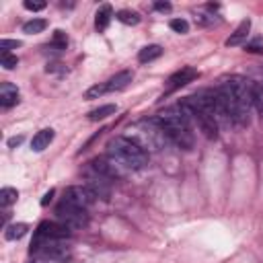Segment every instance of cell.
<instances>
[{
    "instance_id": "cell-13",
    "label": "cell",
    "mask_w": 263,
    "mask_h": 263,
    "mask_svg": "<svg viewBox=\"0 0 263 263\" xmlns=\"http://www.w3.org/2000/svg\"><path fill=\"white\" fill-rule=\"evenodd\" d=\"M132 78H134V74H132L129 70H121V72H117L115 76H111V78L105 82V88H107V92L123 90V88H127V86H129Z\"/></svg>"
},
{
    "instance_id": "cell-8",
    "label": "cell",
    "mask_w": 263,
    "mask_h": 263,
    "mask_svg": "<svg viewBox=\"0 0 263 263\" xmlns=\"http://www.w3.org/2000/svg\"><path fill=\"white\" fill-rule=\"evenodd\" d=\"M95 199H97V195L86 185H72L64 191V201L74 208H80V210H86Z\"/></svg>"
},
{
    "instance_id": "cell-34",
    "label": "cell",
    "mask_w": 263,
    "mask_h": 263,
    "mask_svg": "<svg viewBox=\"0 0 263 263\" xmlns=\"http://www.w3.org/2000/svg\"><path fill=\"white\" fill-rule=\"evenodd\" d=\"M35 263H41V261H35Z\"/></svg>"
},
{
    "instance_id": "cell-9",
    "label": "cell",
    "mask_w": 263,
    "mask_h": 263,
    "mask_svg": "<svg viewBox=\"0 0 263 263\" xmlns=\"http://www.w3.org/2000/svg\"><path fill=\"white\" fill-rule=\"evenodd\" d=\"M90 166L97 171V173H101L103 177H107L109 181H115V179H121L123 175H125V166L119 162V160H115L113 156H103V158H95L92 162H90Z\"/></svg>"
},
{
    "instance_id": "cell-5",
    "label": "cell",
    "mask_w": 263,
    "mask_h": 263,
    "mask_svg": "<svg viewBox=\"0 0 263 263\" xmlns=\"http://www.w3.org/2000/svg\"><path fill=\"white\" fill-rule=\"evenodd\" d=\"M109 156L119 160L127 171L144 168L148 164V152L127 136H119L109 142Z\"/></svg>"
},
{
    "instance_id": "cell-1",
    "label": "cell",
    "mask_w": 263,
    "mask_h": 263,
    "mask_svg": "<svg viewBox=\"0 0 263 263\" xmlns=\"http://www.w3.org/2000/svg\"><path fill=\"white\" fill-rule=\"evenodd\" d=\"M220 90L224 92L228 105H230V115L232 121L240 127L249 125L251 121V82L245 80L242 76H230L224 80V84L220 86Z\"/></svg>"
},
{
    "instance_id": "cell-6",
    "label": "cell",
    "mask_w": 263,
    "mask_h": 263,
    "mask_svg": "<svg viewBox=\"0 0 263 263\" xmlns=\"http://www.w3.org/2000/svg\"><path fill=\"white\" fill-rule=\"evenodd\" d=\"M31 255H37L41 259L58 261V263H68L72 259L70 247L60 240V238H45V236H35L31 245Z\"/></svg>"
},
{
    "instance_id": "cell-32",
    "label": "cell",
    "mask_w": 263,
    "mask_h": 263,
    "mask_svg": "<svg viewBox=\"0 0 263 263\" xmlns=\"http://www.w3.org/2000/svg\"><path fill=\"white\" fill-rule=\"evenodd\" d=\"M53 193H55V191H53V189H49V191H47V193L43 195V199H41V205H47V203L51 201V197H53Z\"/></svg>"
},
{
    "instance_id": "cell-17",
    "label": "cell",
    "mask_w": 263,
    "mask_h": 263,
    "mask_svg": "<svg viewBox=\"0 0 263 263\" xmlns=\"http://www.w3.org/2000/svg\"><path fill=\"white\" fill-rule=\"evenodd\" d=\"M111 16H113L111 4H101L99 10H97V14H95V27H97V31H105L109 27V23H111Z\"/></svg>"
},
{
    "instance_id": "cell-2",
    "label": "cell",
    "mask_w": 263,
    "mask_h": 263,
    "mask_svg": "<svg viewBox=\"0 0 263 263\" xmlns=\"http://www.w3.org/2000/svg\"><path fill=\"white\" fill-rule=\"evenodd\" d=\"M156 121L160 123V127L164 129V134L168 136V140L173 144H177L181 150H191L195 144L193 132L189 127V119L181 113V109H166L162 113L156 115Z\"/></svg>"
},
{
    "instance_id": "cell-4",
    "label": "cell",
    "mask_w": 263,
    "mask_h": 263,
    "mask_svg": "<svg viewBox=\"0 0 263 263\" xmlns=\"http://www.w3.org/2000/svg\"><path fill=\"white\" fill-rule=\"evenodd\" d=\"M136 144H140L146 152H160L166 148L168 136L164 134V129L160 127V123L154 119H142L138 123H134L129 127V136Z\"/></svg>"
},
{
    "instance_id": "cell-28",
    "label": "cell",
    "mask_w": 263,
    "mask_h": 263,
    "mask_svg": "<svg viewBox=\"0 0 263 263\" xmlns=\"http://www.w3.org/2000/svg\"><path fill=\"white\" fill-rule=\"evenodd\" d=\"M168 27L175 31V33H187L189 31V23L185 21V18H171V23H168Z\"/></svg>"
},
{
    "instance_id": "cell-31",
    "label": "cell",
    "mask_w": 263,
    "mask_h": 263,
    "mask_svg": "<svg viewBox=\"0 0 263 263\" xmlns=\"http://www.w3.org/2000/svg\"><path fill=\"white\" fill-rule=\"evenodd\" d=\"M154 8L160 10V12H168V10H171V4H168V2H156Z\"/></svg>"
},
{
    "instance_id": "cell-26",
    "label": "cell",
    "mask_w": 263,
    "mask_h": 263,
    "mask_svg": "<svg viewBox=\"0 0 263 263\" xmlns=\"http://www.w3.org/2000/svg\"><path fill=\"white\" fill-rule=\"evenodd\" d=\"M51 45L53 47H58V49H66V45H68V37H66V33L64 31H53V37H51Z\"/></svg>"
},
{
    "instance_id": "cell-11",
    "label": "cell",
    "mask_w": 263,
    "mask_h": 263,
    "mask_svg": "<svg viewBox=\"0 0 263 263\" xmlns=\"http://www.w3.org/2000/svg\"><path fill=\"white\" fill-rule=\"evenodd\" d=\"M70 234H72V230H70L68 226H64L62 222H41V224L37 226V232H35V236L60 238V240L68 238Z\"/></svg>"
},
{
    "instance_id": "cell-23",
    "label": "cell",
    "mask_w": 263,
    "mask_h": 263,
    "mask_svg": "<svg viewBox=\"0 0 263 263\" xmlns=\"http://www.w3.org/2000/svg\"><path fill=\"white\" fill-rule=\"evenodd\" d=\"M115 16H117V21L123 23V25H138V23H140V14H138L136 10H129V8L119 10Z\"/></svg>"
},
{
    "instance_id": "cell-22",
    "label": "cell",
    "mask_w": 263,
    "mask_h": 263,
    "mask_svg": "<svg viewBox=\"0 0 263 263\" xmlns=\"http://www.w3.org/2000/svg\"><path fill=\"white\" fill-rule=\"evenodd\" d=\"M45 27H47V21L45 18H33V21H29V23L23 25V31L27 35H37V33L45 31Z\"/></svg>"
},
{
    "instance_id": "cell-7",
    "label": "cell",
    "mask_w": 263,
    "mask_h": 263,
    "mask_svg": "<svg viewBox=\"0 0 263 263\" xmlns=\"http://www.w3.org/2000/svg\"><path fill=\"white\" fill-rule=\"evenodd\" d=\"M55 218H58V222H62V224L68 226L70 230L82 228V226H86V222H88L86 210L74 208V205H70V203H66V201H62V203L55 208Z\"/></svg>"
},
{
    "instance_id": "cell-18",
    "label": "cell",
    "mask_w": 263,
    "mask_h": 263,
    "mask_svg": "<svg viewBox=\"0 0 263 263\" xmlns=\"http://www.w3.org/2000/svg\"><path fill=\"white\" fill-rule=\"evenodd\" d=\"M160 55H162V47H160V45H156V43H152V45H146V47H142V49H140L138 60H140L142 64H148V62L158 60Z\"/></svg>"
},
{
    "instance_id": "cell-25",
    "label": "cell",
    "mask_w": 263,
    "mask_h": 263,
    "mask_svg": "<svg viewBox=\"0 0 263 263\" xmlns=\"http://www.w3.org/2000/svg\"><path fill=\"white\" fill-rule=\"evenodd\" d=\"M0 66H2L4 70H14V68L18 66V58L12 55V53H2V55H0Z\"/></svg>"
},
{
    "instance_id": "cell-20",
    "label": "cell",
    "mask_w": 263,
    "mask_h": 263,
    "mask_svg": "<svg viewBox=\"0 0 263 263\" xmlns=\"http://www.w3.org/2000/svg\"><path fill=\"white\" fill-rule=\"evenodd\" d=\"M115 111H117L115 105H101V107H97V109H92V111L88 113V119H90V121H101V119L113 115Z\"/></svg>"
},
{
    "instance_id": "cell-27",
    "label": "cell",
    "mask_w": 263,
    "mask_h": 263,
    "mask_svg": "<svg viewBox=\"0 0 263 263\" xmlns=\"http://www.w3.org/2000/svg\"><path fill=\"white\" fill-rule=\"evenodd\" d=\"M105 92H107L105 84H95V86H90V88L84 92V99H86V101H92V99H99V97H103Z\"/></svg>"
},
{
    "instance_id": "cell-14",
    "label": "cell",
    "mask_w": 263,
    "mask_h": 263,
    "mask_svg": "<svg viewBox=\"0 0 263 263\" xmlns=\"http://www.w3.org/2000/svg\"><path fill=\"white\" fill-rule=\"evenodd\" d=\"M18 88L10 82H2L0 84V105L2 107H12L18 103Z\"/></svg>"
},
{
    "instance_id": "cell-24",
    "label": "cell",
    "mask_w": 263,
    "mask_h": 263,
    "mask_svg": "<svg viewBox=\"0 0 263 263\" xmlns=\"http://www.w3.org/2000/svg\"><path fill=\"white\" fill-rule=\"evenodd\" d=\"M16 197H18V191L14 189V187H2L0 189V205H12L14 201H16Z\"/></svg>"
},
{
    "instance_id": "cell-16",
    "label": "cell",
    "mask_w": 263,
    "mask_h": 263,
    "mask_svg": "<svg viewBox=\"0 0 263 263\" xmlns=\"http://www.w3.org/2000/svg\"><path fill=\"white\" fill-rule=\"evenodd\" d=\"M249 29H251V21H249V18H245V21L234 29V33L226 39V45H228V47H236V45H240V43L247 39Z\"/></svg>"
},
{
    "instance_id": "cell-21",
    "label": "cell",
    "mask_w": 263,
    "mask_h": 263,
    "mask_svg": "<svg viewBox=\"0 0 263 263\" xmlns=\"http://www.w3.org/2000/svg\"><path fill=\"white\" fill-rule=\"evenodd\" d=\"M251 101L257 107V111L263 113V84L251 82Z\"/></svg>"
},
{
    "instance_id": "cell-10",
    "label": "cell",
    "mask_w": 263,
    "mask_h": 263,
    "mask_svg": "<svg viewBox=\"0 0 263 263\" xmlns=\"http://www.w3.org/2000/svg\"><path fill=\"white\" fill-rule=\"evenodd\" d=\"M86 187L97 195V197H101V199H109V195H111V181L107 179V177H103L101 173H97L92 166H88L86 168Z\"/></svg>"
},
{
    "instance_id": "cell-12",
    "label": "cell",
    "mask_w": 263,
    "mask_h": 263,
    "mask_svg": "<svg viewBox=\"0 0 263 263\" xmlns=\"http://www.w3.org/2000/svg\"><path fill=\"white\" fill-rule=\"evenodd\" d=\"M195 78H197V70H193V68H181L179 72H175V74L168 78L166 92H173V90L185 86L187 82H191V80H195Z\"/></svg>"
},
{
    "instance_id": "cell-30",
    "label": "cell",
    "mask_w": 263,
    "mask_h": 263,
    "mask_svg": "<svg viewBox=\"0 0 263 263\" xmlns=\"http://www.w3.org/2000/svg\"><path fill=\"white\" fill-rule=\"evenodd\" d=\"M23 4H25V8H27V10H33V12H37V10H43V8H45V0H25Z\"/></svg>"
},
{
    "instance_id": "cell-15",
    "label": "cell",
    "mask_w": 263,
    "mask_h": 263,
    "mask_svg": "<svg viewBox=\"0 0 263 263\" xmlns=\"http://www.w3.org/2000/svg\"><path fill=\"white\" fill-rule=\"evenodd\" d=\"M51 140H53V129H51V127H45V129H41V132H37V134L33 136L31 148H33L35 152H41V150H45V148L51 144Z\"/></svg>"
},
{
    "instance_id": "cell-3",
    "label": "cell",
    "mask_w": 263,
    "mask_h": 263,
    "mask_svg": "<svg viewBox=\"0 0 263 263\" xmlns=\"http://www.w3.org/2000/svg\"><path fill=\"white\" fill-rule=\"evenodd\" d=\"M179 109L181 113L187 117V119H193L201 134L208 138V140H216L218 138V121L214 119V113L210 109V105L205 103V99L199 95V97H187L185 101L179 103Z\"/></svg>"
},
{
    "instance_id": "cell-33",
    "label": "cell",
    "mask_w": 263,
    "mask_h": 263,
    "mask_svg": "<svg viewBox=\"0 0 263 263\" xmlns=\"http://www.w3.org/2000/svg\"><path fill=\"white\" fill-rule=\"evenodd\" d=\"M21 142H23V136H18V138H10V140H8V146L12 148V146H16V144H21Z\"/></svg>"
},
{
    "instance_id": "cell-19",
    "label": "cell",
    "mask_w": 263,
    "mask_h": 263,
    "mask_svg": "<svg viewBox=\"0 0 263 263\" xmlns=\"http://www.w3.org/2000/svg\"><path fill=\"white\" fill-rule=\"evenodd\" d=\"M27 230H29V226L25 222H16L4 230V236H6V240H16V238H23L27 234Z\"/></svg>"
},
{
    "instance_id": "cell-29",
    "label": "cell",
    "mask_w": 263,
    "mask_h": 263,
    "mask_svg": "<svg viewBox=\"0 0 263 263\" xmlns=\"http://www.w3.org/2000/svg\"><path fill=\"white\" fill-rule=\"evenodd\" d=\"M16 47H21V41L18 39H0L2 53H8V49H16Z\"/></svg>"
}]
</instances>
